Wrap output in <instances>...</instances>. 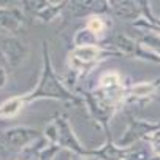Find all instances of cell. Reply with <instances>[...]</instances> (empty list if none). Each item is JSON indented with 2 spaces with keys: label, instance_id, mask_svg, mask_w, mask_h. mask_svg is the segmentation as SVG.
Here are the masks:
<instances>
[{
  "label": "cell",
  "instance_id": "5",
  "mask_svg": "<svg viewBox=\"0 0 160 160\" xmlns=\"http://www.w3.org/2000/svg\"><path fill=\"white\" fill-rule=\"evenodd\" d=\"M151 90V86L149 84H143V86H135L133 87V92L138 94V95H146L148 92Z\"/></svg>",
  "mask_w": 160,
  "mask_h": 160
},
{
  "label": "cell",
  "instance_id": "2",
  "mask_svg": "<svg viewBox=\"0 0 160 160\" xmlns=\"http://www.w3.org/2000/svg\"><path fill=\"white\" fill-rule=\"evenodd\" d=\"M19 106H21V102L19 100H11V102H7L2 109H0V114L2 116H11V114H16L19 111Z\"/></svg>",
  "mask_w": 160,
  "mask_h": 160
},
{
  "label": "cell",
  "instance_id": "3",
  "mask_svg": "<svg viewBox=\"0 0 160 160\" xmlns=\"http://www.w3.org/2000/svg\"><path fill=\"white\" fill-rule=\"evenodd\" d=\"M118 84H119V76H118V75L109 73V75H105V76L102 78V86H103V87L118 86Z\"/></svg>",
  "mask_w": 160,
  "mask_h": 160
},
{
  "label": "cell",
  "instance_id": "4",
  "mask_svg": "<svg viewBox=\"0 0 160 160\" xmlns=\"http://www.w3.org/2000/svg\"><path fill=\"white\" fill-rule=\"evenodd\" d=\"M87 27H89V30L90 32H94V33H98L102 29H103V24H102V21L98 19V18H92L89 21V24H87Z\"/></svg>",
  "mask_w": 160,
  "mask_h": 160
},
{
  "label": "cell",
  "instance_id": "1",
  "mask_svg": "<svg viewBox=\"0 0 160 160\" xmlns=\"http://www.w3.org/2000/svg\"><path fill=\"white\" fill-rule=\"evenodd\" d=\"M98 54H100L98 48H95V46H86V48H78L73 52V59L75 60H81V62H89V60H94Z\"/></svg>",
  "mask_w": 160,
  "mask_h": 160
}]
</instances>
